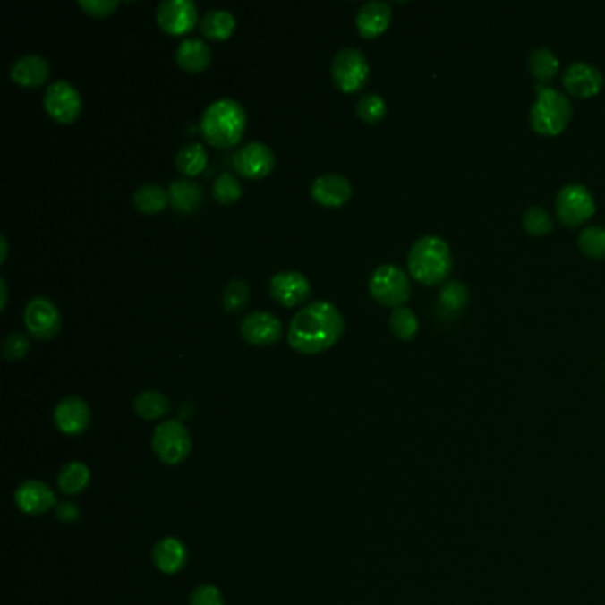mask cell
Here are the masks:
<instances>
[{
    "instance_id": "6da1fadb",
    "label": "cell",
    "mask_w": 605,
    "mask_h": 605,
    "mask_svg": "<svg viewBox=\"0 0 605 605\" xmlns=\"http://www.w3.org/2000/svg\"><path fill=\"white\" fill-rule=\"evenodd\" d=\"M345 332V318L334 303L318 301L301 309L288 328L290 346L303 354L316 355L332 348Z\"/></svg>"
},
{
    "instance_id": "7a4b0ae2",
    "label": "cell",
    "mask_w": 605,
    "mask_h": 605,
    "mask_svg": "<svg viewBox=\"0 0 605 605\" xmlns=\"http://www.w3.org/2000/svg\"><path fill=\"white\" fill-rule=\"evenodd\" d=\"M406 268L424 286L446 283L453 272V256L447 242L437 234L421 236L408 251Z\"/></svg>"
},
{
    "instance_id": "3957f363",
    "label": "cell",
    "mask_w": 605,
    "mask_h": 605,
    "mask_svg": "<svg viewBox=\"0 0 605 605\" xmlns=\"http://www.w3.org/2000/svg\"><path fill=\"white\" fill-rule=\"evenodd\" d=\"M247 126L245 108L233 98H220L206 107L200 121L204 141L218 149L236 146Z\"/></svg>"
},
{
    "instance_id": "277c9868",
    "label": "cell",
    "mask_w": 605,
    "mask_h": 605,
    "mask_svg": "<svg viewBox=\"0 0 605 605\" xmlns=\"http://www.w3.org/2000/svg\"><path fill=\"white\" fill-rule=\"evenodd\" d=\"M536 100L529 110L531 128L547 137H556L567 130L574 117V105L561 91L545 84H536Z\"/></svg>"
},
{
    "instance_id": "5b68a950",
    "label": "cell",
    "mask_w": 605,
    "mask_h": 605,
    "mask_svg": "<svg viewBox=\"0 0 605 605\" xmlns=\"http://www.w3.org/2000/svg\"><path fill=\"white\" fill-rule=\"evenodd\" d=\"M330 75L334 81V86L346 95L359 93L366 88L370 81V63L362 50L355 47L341 48L330 66Z\"/></svg>"
},
{
    "instance_id": "8992f818",
    "label": "cell",
    "mask_w": 605,
    "mask_h": 605,
    "mask_svg": "<svg viewBox=\"0 0 605 605\" xmlns=\"http://www.w3.org/2000/svg\"><path fill=\"white\" fill-rule=\"evenodd\" d=\"M153 451L167 465L182 464L192 449V439L180 419H167L153 431Z\"/></svg>"
},
{
    "instance_id": "52a82bcc",
    "label": "cell",
    "mask_w": 605,
    "mask_h": 605,
    "mask_svg": "<svg viewBox=\"0 0 605 605\" xmlns=\"http://www.w3.org/2000/svg\"><path fill=\"white\" fill-rule=\"evenodd\" d=\"M597 211V202L586 185L568 183L556 196V215L567 227L586 224Z\"/></svg>"
},
{
    "instance_id": "ba28073f",
    "label": "cell",
    "mask_w": 605,
    "mask_h": 605,
    "mask_svg": "<svg viewBox=\"0 0 605 605\" xmlns=\"http://www.w3.org/2000/svg\"><path fill=\"white\" fill-rule=\"evenodd\" d=\"M410 281L398 265H382L370 277L371 297L386 307H404L410 299Z\"/></svg>"
},
{
    "instance_id": "9c48e42d",
    "label": "cell",
    "mask_w": 605,
    "mask_h": 605,
    "mask_svg": "<svg viewBox=\"0 0 605 605\" xmlns=\"http://www.w3.org/2000/svg\"><path fill=\"white\" fill-rule=\"evenodd\" d=\"M43 105L47 114L59 124H72L82 114V97L68 81L52 82L45 91Z\"/></svg>"
},
{
    "instance_id": "30bf717a",
    "label": "cell",
    "mask_w": 605,
    "mask_h": 605,
    "mask_svg": "<svg viewBox=\"0 0 605 605\" xmlns=\"http://www.w3.org/2000/svg\"><path fill=\"white\" fill-rule=\"evenodd\" d=\"M23 321L29 334L39 341H50L61 332V312L57 305L47 297H34L27 303Z\"/></svg>"
},
{
    "instance_id": "8fae6325",
    "label": "cell",
    "mask_w": 605,
    "mask_h": 605,
    "mask_svg": "<svg viewBox=\"0 0 605 605\" xmlns=\"http://www.w3.org/2000/svg\"><path fill=\"white\" fill-rule=\"evenodd\" d=\"M200 20V11L192 0H162L157 7V23L169 36L191 32Z\"/></svg>"
},
{
    "instance_id": "7c38bea8",
    "label": "cell",
    "mask_w": 605,
    "mask_h": 605,
    "mask_svg": "<svg viewBox=\"0 0 605 605\" xmlns=\"http://www.w3.org/2000/svg\"><path fill=\"white\" fill-rule=\"evenodd\" d=\"M233 167L247 180H263L276 167V155L265 142H249L233 157Z\"/></svg>"
},
{
    "instance_id": "4fadbf2b",
    "label": "cell",
    "mask_w": 605,
    "mask_h": 605,
    "mask_svg": "<svg viewBox=\"0 0 605 605\" xmlns=\"http://www.w3.org/2000/svg\"><path fill=\"white\" fill-rule=\"evenodd\" d=\"M563 88L575 98L597 97L604 88V73L590 63H572L561 75Z\"/></svg>"
},
{
    "instance_id": "5bb4252c",
    "label": "cell",
    "mask_w": 605,
    "mask_h": 605,
    "mask_svg": "<svg viewBox=\"0 0 605 605\" xmlns=\"http://www.w3.org/2000/svg\"><path fill=\"white\" fill-rule=\"evenodd\" d=\"M242 337L254 346H270L283 337V323L277 316L267 311L245 314L240 323Z\"/></svg>"
},
{
    "instance_id": "9a60e30c",
    "label": "cell",
    "mask_w": 605,
    "mask_h": 605,
    "mask_svg": "<svg viewBox=\"0 0 605 605\" xmlns=\"http://www.w3.org/2000/svg\"><path fill=\"white\" fill-rule=\"evenodd\" d=\"M312 288L309 279L295 270H285L270 279L272 299L285 307H297L311 299Z\"/></svg>"
},
{
    "instance_id": "2e32d148",
    "label": "cell",
    "mask_w": 605,
    "mask_h": 605,
    "mask_svg": "<svg viewBox=\"0 0 605 605\" xmlns=\"http://www.w3.org/2000/svg\"><path fill=\"white\" fill-rule=\"evenodd\" d=\"M309 194L325 208H341L352 200L354 189L352 183L341 175H321L311 183Z\"/></svg>"
},
{
    "instance_id": "e0dca14e",
    "label": "cell",
    "mask_w": 605,
    "mask_h": 605,
    "mask_svg": "<svg viewBox=\"0 0 605 605\" xmlns=\"http://www.w3.org/2000/svg\"><path fill=\"white\" fill-rule=\"evenodd\" d=\"M54 421L63 433L81 435L89 428L91 408L79 396H66L55 406Z\"/></svg>"
},
{
    "instance_id": "ac0fdd59",
    "label": "cell",
    "mask_w": 605,
    "mask_h": 605,
    "mask_svg": "<svg viewBox=\"0 0 605 605\" xmlns=\"http://www.w3.org/2000/svg\"><path fill=\"white\" fill-rule=\"evenodd\" d=\"M393 21V9L388 2L370 0L362 4L355 16L357 32L364 39H375L382 36Z\"/></svg>"
},
{
    "instance_id": "d6986e66",
    "label": "cell",
    "mask_w": 605,
    "mask_h": 605,
    "mask_svg": "<svg viewBox=\"0 0 605 605\" xmlns=\"http://www.w3.org/2000/svg\"><path fill=\"white\" fill-rule=\"evenodd\" d=\"M9 77L20 88H39L50 77V64L38 54H27L11 64Z\"/></svg>"
},
{
    "instance_id": "ffe728a7",
    "label": "cell",
    "mask_w": 605,
    "mask_h": 605,
    "mask_svg": "<svg viewBox=\"0 0 605 605\" xmlns=\"http://www.w3.org/2000/svg\"><path fill=\"white\" fill-rule=\"evenodd\" d=\"M14 501L23 513L41 515L55 506V494L47 483L30 480L18 487L14 494Z\"/></svg>"
},
{
    "instance_id": "44dd1931",
    "label": "cell",
    "mask_w": 605,
    "mask_h": 605,
    "mask_svg": "<svg viewBox=\"0 0 605 605\" xmlns=\"http://www.w3.org/2000/svg\"><path fill=\"white\" fill-rule=\"evenodd\" d=\"M153 563L167 575L178 574L187 563V549L178 538H164L153 547Z\"/></svg>"
},
{
    "instance_id": "7402d4cb",
    "label": "cell",
    "mask_w": 605,
    "mask_h": 605,
    "mask_svg": "<svg viewBox=\"0 0 605 605\" xmlns=\"http://www.w3.org/2000/svg\"><path fill=\"white\" fill-rule=\"evenodd\" d=\"M176 63L189 73H202L211 64V48L200 38L185 39L176 50Z\"/></svg>"
},
{
    "instance_id": "603a6c76",
    "label": "cell",
    "mask_w": 605,
    "mask_h": 605,
    "mask_svg": "<svg viewBox=\"0 0 605 605\" xmlns=\"http://www.w3.org/2000/svg\"><path fill=\"white\" fill-rule=\"evenodd\" d=\"M236 29V18L227 9H209L202 14L200 30L206 39L226 41Z\"/></svg>"
},
{
    "instance_id": "cb8c5ba5",
    "label": "cell",
    "mask_w": 605,
    "mask_h": 605,
    "mask_svg": "<svg viewBox=\"0 0 605 605\" xmlns=\"http://www.w3.org/2000/svg\"><path fill=\"white\" fill-rule=\"evenodd\" d=\"M169 202L180 213H194L204 201L201 187L191 180H176L169 185Z\"/></svg>"
},
{
    "instance_id": "d4e9b609",
    "label": "cell",
    "mask_w": 605,
    "mask_h": 605,
    "mask_svg": "<svg viewBox=\"0 0 605 605\" xmlns=\"http://www.w3.org/2000/svg\"><path fill=\"white\" fill-rule=\"evenodd\" d=\"M527 68H529V73L538 81V84H545L558 75L559 59L550 48L540 47L529 54Z\"/></svg>"
},
{
    "instance_id": "484cf974",
    "label": "cell",
    "mask_w": 605,
    "mask_h": 605,
    "mask_svg": "<svg viewBox=\"0 0 605 605\" xmlns=\"http://www.w3.org/2000/svg\"><path fill=\"white\" fill-rule=\"evenodd\" d=\"M89 480H91V471H89V467L86 464H82V462H70L59 473L57 483H59V489L64 494L75 496V494H81L82 490L88 489Z\"/></svg>"
},
{
    "instance_id": "4316f807",
    "label": "cell",
    "mask_w": 605,
    "mask_h": 605,
    "mask_svg": "<svg viewBox=\"0 0 605 605\" xmlns=\"http://www.w3.org/2000/svg\"><path fill=\"white\" fill-rule=\"evenodd\" d=\"M135 413L146 421H155L169 413L171 400L160 391H144L133 402Z\"/></svg>"
},
{
    "instance_id": "83f0119b",
    "label": "cell",
    "mask_w": 605,
    "mask_h": 605,
    "mask_svg": "<svg viewBox=\"0 0 605 605\" xmlns=\"http://www.w3.org/2000/svg\"><path fill=\"white\" fill-rule=\"evenodd\" d=\"M133 204L141 213L157 215L162 213L169 204V192L158 185L148 183L137 189L133 194Z\"/></svg>"
},
{
    "instance_id": "f1b7e54d",
    "label": "cell",
    "mask_w": 605,
    "mask_h": 605,
    "mask_svg": "<svg viewBox=\"0 0 605 605\" xmlns=\"http://www.w3.org/2000/svg\"><path fill=\"white\" fill-rule=\"evenodd\" d=\"M208 166V155L201 144L192 142L180 148L176 153V167L185 176H200Z\"/></svg>"
},
{
    "instance_id": "f546056e",
    "label": "cell",
    "mask_w": 605,
    "mask_h": 605,
    "mask_svg": "<svg viewBox=\"0 0 605 605\" xmlns=\"http://www.w3.org/2000/svg\"><path fill=\"white\" fill-rule=\"evenodd\" d=\"M389 327L395 337H398L400 341H412L419 332V320L412 309L404 305V307H396L391 312Z\"/></svg>"
},
{
    "instance_id": "4dcf8cb0",
    "label": "cell",
    "mask_w": 605,
    "mask_h": 605,
    "mask_svg": "<svg viewBox=\"0 0 605 605\" xmlns=\"http://www.w3.org/2000/svg\"><path fill=\"white\" fill-rule=\"evenodd\" d=\"M577 245L583 254L593 260H605V226H588L579 233Z\"/></svg>"
},
{
    "instance_id": "1f68e13d",
    "label": "cell",
    "mask_w": 605,
    "mask_h": 605,
    "mask_svg": "<svg viewBox=\"0 0 605 605\" xmlns=\"http://www.w3.org/2000/svg\"><path fill=\"white\" fill-rule=\"evenodd\" d=\"M522 226L531 236H545L552 233L554 220L550 213L541 206H531L522 215Z\"/></svg>"
},
{
    "instance_id": "d6a6232c",
    "label": "cell",
    "mask_w": 605,
    "mask_h": 605,
    "mask_svg": "<svg viewBox=\"0 0 605 605\" xmlns=\"http://www.w3.org/2000/svg\"><path fill=\"white\" fill-rule=\"evenodd\" d=\"M355 114L364 123L377 124V123H380L386 117V114H388V103H386V100L380 95L370 93V95H364L361 100L357 101Z\"/></svg>"
},
{
    "instance_id": "836d02e7",
    "label": "cell",
    "mask_w": 605,
    "mask_h": 605,
    "mask_svg": "<svg viewBox=\"0 0 605 605\" xmlns=\"http://www.w3.org/2000/svg\"><path fill=\"white\" fill-rule=\"evenodd\" d=\"M242 194H243V189L238 178L231 173H222L213 182V198L218 204H226V206L233 204L242 198Z\"/></svg>"
},
{
    "instance_id": "e575fe53",
    "label": "cell",
    "mask_w": 605,
    "mask_h": 605,
    "mask_svg": "<svg viewBox=\"0 0 605 605\" xmlns=\"http://www.w3.org/2000/svg\"><path fill=\"white\" fill-rule=\"evenodd\" d=\"M469 288L460 283V281H447L446 285H442L440 288V305L446 309V311H453V312H458L462 311L467 303H469Z\"/></svg>"
},
{
    "instance_id": "d590c367",
    "label": "cell",
    "mask_w": 605,
    "mask_h": 605,
    "mask_svg": "<svg viewBox=\"0 0 605 605\" xmlns=\"http://www.w3.org/2000/svg\"><path fill=\"white\" fill-rule=\"evenodd\" d=\"M249 285L242 279H234L231 281L226 290H224V299H222V305L224 311L229 314H238L240 311H243L249 303Z\"/></svg>"
},
{
    "instance_id": "8d00e7d4",
    "label": "cell",
    "mask_w": 605,
    "mask_h": 605,
    "mask_svg": "<svg viewBox=\"0 0 605 605\" xmlns=\"http://www.w3.org/2000/svg\"><path fill=\"white\" fill-rule=\"evenodd\" d=\"M30 350V343L29 337L25 334L20 332H11L9 336H5L4 343H2V355L7 361H21Z\"/></svg>"
},
{
    "instance_id": "74e56055",
    "label": "cell",
    "mask_w": 605,
    "mask_h": 605,
    "mask_svg": "<svg viewBox=\"0 0 605 605\" xmlns=\"http://www.w3.org/2000/svg\"><path fill=\"white\" fill-rule=\"evenodd\" d=\"M79 5L93 18H107L117 9L119 0H79Z\"/></svg>"
},
{
    "instance_id": "f35d334b",
    "label": "cell",
    "mask_w": 605,
    "mask_h": 605,
    "mask_svg": "<svg viewBox=\"0 0 605 605\" xmlns=\"http://www.w3.org/2000/svg\"><path fill=\"white\" fill-rule=\"evenodd\" d=\"M191 605H224V597L218 588L204 584L194 590L191 597Z\"/></svg>"
},
{
    "instance_id": "ab89813d",
    "label": "cell",
    "mask_w": 605,
    "mask_h": 605,
    "mask_svg": "<svg viewBox=\"0 0 605 605\" xmlns=\"http://www.w3.org/2000/svg\"><path fill=\"white\" fill-rule=\"evenodd\" d=\"M55 515L61 522H75L81 516V511L73 503H61L57 506Z\"/></svg>"
},
{
    "instance_id": "60d3db41",
    "label": "cell",
    "mask_w": 605,
    "mask_h": 605,
    "mask_svg": "<svg viewBox=\"0 0 605 605\" xmlns=\"http://www.w3.org/2000/svg\"><path fill=\"white\" fill-rule=\"evenodd\" d=\"M0 245H2V256H0V263H4V261H5V258H7V240H5V236H0Z\"/></svg>"
},
{
    "instance_id": "b9f144b4",
    "label": "cell",
    "mask_w": 605,
    "mask_h": 605,
    "mask_svg": "<svg viewBox=\"0 0 605 605\" xmlns=\"http://www.w3.org/2000/svg\"><path fill=\"white\" fill-rule=\"evenodd\" d=\"M0 288H2V309H4L5 302H7V286H5L4 279H0Z\"/></svg>"
}]
</instances>
